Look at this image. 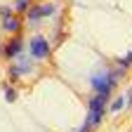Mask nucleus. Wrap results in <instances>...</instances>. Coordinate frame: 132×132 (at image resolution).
<instances>
[{
	"mask_svg": "<svg viewBox=\"0 0 132 132\" xmlns=\"http://www.w3.org/2000/svg\"><path fill=\"white\" fill-rule=\"evenodd\" d=\"M21 50H24V43H21V38H14L12 43H7L5 47H3V54L7 57V59H16L21 54Z\"/></svg>",
	"mask_w": 132,
	"mask_h": 132,
	"instance_id": "nucleus-5",
	"label": "nucleus"
},
{
	"mask_svg": "<svg viewBox=\"0 0 132 132\" xmlns=\"http://www.w3.org/2000/svg\"><path fill=\"white\" fill-rule=\"evenodd\" d=\"M28 5H31V0H16V3H14V10L16 12H24Z\"/></svg>",
	"mask_w": 132,
	"mask_h": 132,
	"instance_id": "nucleus-9",
	"label": "nucleus"
},
{
	"mask_svg": "<svg viewBox=\"0 0 132 132\" xmlns=\"http://www.w3.org/2000/svg\"><path fill=\"white\" fill-rule=\"evenodd\" d=\"M118 64H120V66H125V69H127V66L132 64V52H130V57H125V59H118Z\"/></svg>",
	"mask_w": 132,
	"mask_h": 132,
	"instance_id": "nucleus-10",
	"label": "nucleus"
},
{
	"mask_svg": "<svg viewBox=\"0 0 132 132\" xmlns=\"http://www.w3.org/2000/svg\"><path fill=\"white\" fill-rule=\"evenodd\" d=\"M125 106H127V99H125V97H118V99H116V102L109 106V111H111V113H118V111L125 109Z\"/></svg>",
	"mask_w": 132,
	"mask_h": 132,
	"instance_id": "nucleus-7",
	"label": "nucleus"
},
{
	"mask_svg": "<svg viewBox=\"0 0 132 132\" xmlns=\"http://www.w3.org/2000/svg\"><path fill=\"white\" fill-rule=\"evenodd\" d=\"M90 130H92V125H90V123H87V120H85V125H82V127H80V130H78V132H90Z\"/></svg>",
	"mask_w": 132,
	"mask_h": 132,
	"instance_id": "nucleus-11",
	"label": "nucleus"
},
{
	"mask_svg": "<svg viewBox=\"0 0 132 132\" xmlns=\"http://www.w3.org/2000/svg\"><path fill=\"white\" fill-rule=\"evenodd\" d=\"M5 99H7V102H14V99H16V90L10 87V85H5Z\"/></svg>",
	"mask_w": 132,
	"mask_h": 132,
	"instance_id": "nucleus-8",
	"label": "nucleus"
},
{
	"mask_svg": "<svg viewBox=\"0 0 132 132\" xmlns=\"http://www.w3.org/2000/svg\"><path fill=\"white\" fill-rule=\"evenodd\" d=\"M106 94H94L92 99H90V113H87V123L94 127V125H99L102 123V118H104V104H106Z\"/></svg>",
	"mask_w": 132,
	"mask_h": 132,
	"instance_id": "nucleus-1",
	"label": "nucleus"
},
{
	"mask_svg": "<svg viewBox=\"0 0 132 132\" xmlns=\"http://www.w3.org/2000/svg\"><path fill=\"white\" fill-rule=\"evenodd\" d=\"M28 71H31V64H28V59H24V61L14 64L12 69H10V76H12V78H19V76H24V73H28Z\"/></svg>",
	"mask_w": 132,
	"mask_h": 132,
	"instance_id": "nucleus-6",
	"label": "nucleus"
},
{
	"mask_svg": "<svg viewBox=\"0 0 132 132\" xmlns=\"http://www.w3.org/2000/svg\"><path fill=\"white\" fill-rule=\"evenodd\" d=\"M54 5H38V7H33L31 12H28V21H40L43 16H50V14H54Z\"/></svg>",
	"mask_w": 132,
	"mask_h": 132,
	"instance_id": "nucleus-4",
	"label": "nucleus"
},
{
	"mask_svg": "<svg viewBox=\"0 0 132 132\" xmlns=\"http://www.w3.org/2000/svg\"><path fill=\"white\" fill-rule=\"evenodd\" d=\"M3 28L7 33H19L21 31V19L14 16V12L7 10V7H3Z\"/></svg>",
	"mask_w": 132,
	"mask_h": 132,
	"instance_id": "nucleus-3",
	"label": "nucleus"
},
{
	"mask_svg": "<svg viewBox=\"0 0 132 132\" xmlns=\"http://www.w3.org/2000/svg\"><path fill=\"white\" fill-rule=\"evenodd\" d=\"M28 50H31V57H36V59H47L50 52H52L50 43H47L43 36H33V38L28 40Z\"/></svg>",
	"mask_w": 132,
	"mask_h": 132,
	"instance_id": "nucleus-2",
	"label": "nucleus"
},
{
	"mask_svg": "<svg viewBox=\"0 0 132 132\" xmlns=\"http://www.w3.org/2000/svg\"><path fill=\"white\" fill-rule=\"evenodd\" d=\"M127 104H132V90H130V94H127Z\"/></svg>",
	"mask_w": 132,
	"mask_h": 132,
	"instance_id": "nucleus-12",
	"label": "nucleus"
}]
</instances>
